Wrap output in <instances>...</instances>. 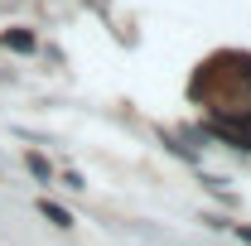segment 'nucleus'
Returning <instances> with one entry per match:
<instances>
[{
    "label": "nucleus",
    "mask_w": 251,
    "mask_h": 246,
    "mask_svg": "<svg viewBox=\"0 0 251 246\" xmlns=\"http://www.w3.org/2000/svg\"><path fill=\"white\" fill-rule=\"evenodd\" d=\"M5 49H15V53H29V49H34V34H25V29H5Z\"/></svg>",
    "instance_id": "nucleus-1"
},
{
    "label": "nucleus",
    "mask_w": 251,
    "mask_h": 246,
    "mask_svg": "<svg viewBox=\"0 0 251 246\" xmlns=\"http://www.w3.org/2000/svg\"><path fill=\"white\" fill-rule=\"evenodd\" d=\"M39 213L49 217V222H53V227H73V213H63L58 203H49V198H44V203H39Z\"/></svg>",
    "instance_id": "nucleus-2"
},
{
    "label": "nucleus",
    "mask_w": 251,
    "mask_h": 246,
    "mask_svg": "<svg viewBox=\"0 0 251 246\" xmlns=\"http://www.w3.org/2000/svg\"><path fill=\"white\" fill-rule=\"evenodd\" d=\"M29 174H34V179H44V184H49V159H44V154H29Z\"/></svg>",
    "instance_id": "nucleus-3"
}]
</instances>
